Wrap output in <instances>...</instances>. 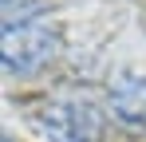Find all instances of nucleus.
<instances>
[{
	"instance_id": "3",
	"label": "nucleus",
	"mask_w": 146,
	"mask_h": 142,
	"mask_svg": "<svg viewBox=\"0 0 146 142\" xmlns=\"http://www.w3.org/2000/svg\"><path fill=\"white\" fill-rule=\"evenodd\" d=\"M107 115L122 130H146V75L126 71L107 91Z\"/></svg>"
},
{
	"instance_id": "1",
	"label": "nucleus",
	"mask_w": 146,
	"mask_h": 142,
	"mask_svg": "<svg viewBox=\"0 0 146 142\" xmlns=\"http://www.w3.org/2000/svg\"><path fill=\"white\" fill-rule=\"evenodd\" d=\"M59 24L44 20H24L4 28V44H0V55H4V71L8 75H36V71L51 63L59 55Z\"/></svg>"
},
{
	"instance_id": "4",
	"label": "nucleus",
	"mask_w": 146,
	"mask_h": 142,
	"mask_svg": "<svg viewBox=\"0 0 146 142\" xmlns=\"http://www.w3.org/2000/svg\"><path fill=\"white\" fill-rule=\"evenodd\" d=\"M36 20V0H4V28Z\"/></svg>"
},
{
	"instance_id": "5",
	"label": "nucleus",
	"mask_w": 146,
	"mask_h": 142,
	"mask_svg": "<svg viewBox=\"0 0 146 142\" xmlns=\"http://www.w3.org/2000/svg\"><path fill=\"white\" fill-rule=\"evenodd\" d=\"M4 142H12V138H4Z\"/></svg>"
},
{
	"instance_id": "2",
	"label": "nucleus",
	"mask_w": 146,
	"mask_h": 142,
	"mask_svg": "<svg viewBox=\"0 0 146 142\" xmlns=\"http://www.w3.org/2000/svg\"><path fill=\"white\" fill-rule=\"evenodd\" d=\"M103 111L87 99H55L36 115V126L48 142H103Z\"/></svg>"
}]
</instances>
